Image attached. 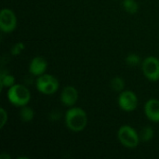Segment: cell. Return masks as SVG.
Segmentation results:
<instances>
[{
	"label": "cell",
	"instance_id": "1",
	"mask_svg": "<svg viewBox=\"0 0 159 159\" xmlns=\"http://www.w3.org/2000/svg\"><path fill=\"white\" fill-rule=\"evenodd\" d=\"M65 123L70 130L74 132L82 131L88 123L87 114L81 108H70L65 114Z\"/></svg>",
	"mask_w": 159,
	"mask_h": 159
},
{
	"label": "cell",
	"instance_id": "2",
	"mask_svg": "<svg viewBox=\"0 0 159 159\" xmlns=\"http://www.w3.org/2000/svg\"><path fill=\"white\" fill-rule=\"evenodd\" d=\"M8 101L16 106H24L30 102L31 94L28 89L20 84H14L7 91Z\"/></svg>",
	"mask_w": 159,
	"mask_h": 159
},
{
	"label": "cell",
	"instance_id": "3",
	"mask_svg": "<svg viewBox=\"0 0 159 159\" xmlns=\"http://www.w3.org/2000/svg\"><path fill=\"white\" fill-rule=\"evenodd\" d=\"M117 137L121 144L127 148H134L140 142V137L137 131L130 126L121 127L117 132Z\"/></svg>",
	"mask_w": 159,
	"mask_h": 159
},
{
	"label": "cell",
	"instance_id": "4",
	"mask_svg": "<svg viewBox=\"0 0 159 159\" xmlns=\"http://www.w3.org/2000/svg\"><path fill=\"white\" fill-rule=\"evenodd\" d=\"M36 89L45 95L54 94L59 89V81L51 75L44 74L36 80Z\"/></svg>",
	"mask_w": 159,
	"mask_h": 159
},
{
	"label": "cell",
	"instance_id": "5",
	"mask_svg": "<svg viewBox=\"0 0 159 159\" xmlns=\"http://www.w3.org/2000/svg\"><path fill=\"white\" fill-rule=\"evenodd\" d=\"M17 26V17L9 8H3L0 13V29L4 33H11Z\"/></svg>",
	"mask_w": 159,
	"mask_h": 159
},
{
	"label": "cell",
	"instance_id": "6",
	"mask_svg": "<svg viewBox=\"0 0 159 159\" xmlns=\"http://www.w3.org/2000/svg\"><path fill=\"white\" fill-rule=\"evenodd\" d=\"M143 72L145 77L151 81L159 80V60L156 57H148L143 62Z\"/></svg>",
	"mask_w": 159,
	"mask_h": 159
},
{
	"label": "cell",
	"instance_id": "7",
	"mask_svg": "<svg viewBox=\"0 0 159 159\" xmlns=\"http://www.w3.org/2000/svg\"><path fill=\"white\" fill-rule=\"evenodd\" d=\"M118 105L122 110L126 112H131L135 110L138 105V99L136 94L131 90H125L120 92L118 97Z\"/></svg>",
	"mask_w": 159,
	"mask_h": 159
},
{
	"label": "cell",
	"instance_id": "8",
	"mask_svg": "<svg viewBox=\"0 0 159 159\" xmlns=\"http://www.w3.org/2000/svg\"><path fill=\"white\" fill-rule=\"evenodd\" d=\"M78 99V92L76 89L72 86L65 87L61 93V101L66 106H73Z\"/></svg>",
	"mask_w": 159,
	"mask_h": 159
},
{
	"label": "cell",
	"instance_id": "9",
	"mask_svg": "<svg viewBox=\"0 0 159 159\" xmlns=\"http://www.w3.org/2000/svg\"><path fill=\"white\" fill-rule=\"evenodd\" d=\"M48 67V63L47 61L42 58V57H34L29 65V72L33 75H36V76H40L42 75L45 74L46 70Z\"/></svg>",
	"mask_w": 159,
	"mask_h": 159
},
{
	"label": "cell",
	"instance_id": "10",
	"mask_svg": "<svg viewBox=\"0 0 159 159\" xmlns=\"http://www.w3.org/2000/svg\"><path fill=\"white\" fill-rule=\"evenodd\" d=\"M144 113L149 120L153 122H159V101L156 99L149 100L145 103Z\"/></svg>",
	"mask_w": 159,
	"mask_h": 159
},
{
	"label": "cell",
	"instance_id": "11",
	"mask_svg": "<svg viewBox=\"0 0 159 159\" xmlns=\"http://www.w3.org/2000/svg\"><path fill=\"white\" fill-rule=\"evenodd\" d=\"M15 84V77L5 72L4 70L1 72V76H0V85H1V89L4 88H10Z\"/></svg>",
	"mask_w": 159,
	"mask_h": 159
},
{
	"label": "cell",
	"instance_id": "12",
	"mask_svg": "<svg viewBox=\"0 0 159 159\" xmlns=\"http://www.w3.org/2000/svg\"><path fill=\"white\" fill-rule=\"evenodd\" d=\"M34 116V112L31 107H29L27 105L21 106V108L20 110V117L23 122L32 121Z\"/></svg>",
	"mask_w": 159,
	"mask_h": 159
},
{
	"label": "cell",
	"instance_id": "13",
	"mask_svg": "<svg viewBox=\"0 0 159 159\" xmlns=\"http://www.w3.org/2000/svg\"><path fill=\"white\" fill-rule=\"evenodd\" d=\"M123 7L127 12H129L130 14H135L139 9L138 3L135 0H124Z\"/></svg>",
	"mask_w": 159,
	"mask_h": 159
},
{
	"label": "cell",
	"instance_id": "14",
	"mask_svg": "<svg viewBox=\"0 0 159 159\" xmlns=\"http://www.w3.org/2000/svg\"><path fill=\"white\" fill-rule=\"evenodd\" d=\"M111 87L115 91L122 92L125 88V81L123 78H121L119 76H116L111 81Z\"/></svg>",
	"mask_w": 159,
	"mask_h": 159
},
{
	"label": "cell",
	"instance_id": "15",
	"mask_svg": "<svg viewBox=\"0 0 159 159\" xmlns=\"http://www.w3.org/2000/svg\"><path fill=\"white\" fill-rule=\"evenodd\" d=\"M141 62V58L135 53L129 54L126 58V63L129 66H137Z\"/></svg>",
	"mask_w": 159,
	"mask_h": 159
},
{
	"label": "cell",
	"instance_id": "16",
	"mask_svg": "<svg viewBox=\"0 0 159 159\" xmlns=\"http://www.w3.org/2000/svg\"><path fill=\"white\" fill-rule=\"evenodd\" d=\"M154 137V130L151 127H145L141 134V138L143 142H149Z\"/></svg>",
	"mask_w": 159,
	"mask_h": 159
},
{
	"label": "cell",
	"instance_id": "17",
	"mask_svg": "<svg viewBox=\"0 0 159 159\" xmlns=\"http://www.w3.org/2000/svg\"><path fill=\"white\" fill-rule=\"evenodd\" d=\"M24 48H25L24 44L21 43V42H19V43L15 44V45L11 48V54H12L13 56H18V55L20 54L21 51L24 50Z\"/></svg>",
	"mask_w": 159,
	"mask_h": 159
},
{
	"label": "cell",
	"instance_id": "18",
	"mask_svg": "<svg viewBox=\"0 0 159 159\" xmlns=\"http://www.w3.org/2000/svg\"><path fill=\"white\" fill-rule=\"evenodd\" d=\"M0 112H1V118H2L0 128L2 129V128L5 126V124L7 123V112L5 111V109H4V108H1Z\"/></svg>",
	"mask_w": 159,
	"mask_h": 159
},
{
	"label": "cell",
	"instance_id": "19",
	"mask_svg": "<svg viewBox=\"0 0 159 159\" xmlns=\"http://www.w3.org/2000/svg\"><path fill=\"white\" fill-rule=\"evenodd\" d=\"M49 116H50V119H52L53 121H56V120H58V119L61 118V113L56 112V111H53V112L50 114Z\"/></svg>",
	"mask_w": 159,
	"mask_h": 159
},
{
	"label": "cell",
	"instance_id": "20",
	"mask_svg": "<svg viewBox=\"0 0 159 159\" xmlns=\"http://www.w3.org/2000/svg\"><path fill=\"white\" fill-rule=\"evenodd\" d=\"M4 157H7V158H10V157H9V156H7V155H2V156H1V157H0V158H4Z\"/></svg>",
	"mask_w": 159,
	"mask_h": 159
}]
</instances>
